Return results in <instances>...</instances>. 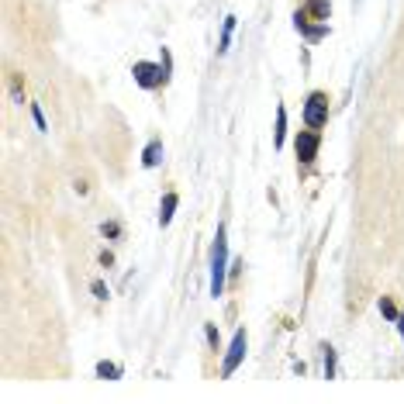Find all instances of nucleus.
<instances>
[{
  "label": "nucleus",
  "mask_w": 404,
  "mask_h": 404,
  "mask_svg": "<svg viewBox=\"0 0 404 404\" xmlns=\"http://www.w3.org/2000/svg\"><path fill=\"white\" fill-rule=\"evenodd\" d=\"M225 277H228V239H225V225H218L214 249H211V297L225 294Z\"/></svg>",
  "instance_id": "1"
},
{
  "label": "nucleus",
  "mask_w": 404,
  "mask_h": 404,
  "mask_svg": "<svg viewBox=\"0 0 404 404\" xmlns=\"http://www.w3.org/2000/svg\"><path fill=\"white\" fill-rule=\"evenodd\" d=\"M325 122H328V97L325 93H308V100H304V124L308 128H325Z\"/></svg>",
  "instance_id": "2"
},
{
  "label": "nucleus",
  "mask_w": 404,
  "mask_h": 404,
  "mask_svg": "<svg viewBox=\"0 0 404 404\" xmlns=\"http://www.w3.org/2000/svg\"><path fill=\"white\" fill-rule=\"evenodd\" d=\"M131 77H135L138 86H145V90H156V86H162V83L169 80L166 66H156V63H135Z\"/></svg>",
  "instance_id": "3"
},
{
  "label": "nucleus",
  "mask_w": 404,
  "mask_h": 404,
  "mask_svg": "<svg viewBox=\"0 0 404 404\" xmlns=\"http://www.w3.org/2000/svg\"><path fill=\"white\" fill-rule=\"evenodd\" d=\"M245 360V328L235 332V339H232V346H228V353H225V363H221V377H232L239 363Z\"/></svg>",
  "instance_id": "4"
},
{
  "label": "nucleus",
  "mask_w": 404,
  "mask_h": 404,
  "mask_svg": "<svg viewBox=\"0 0 404 404\" xmlns=\"http://www.w3.org/2000/svg\"><path fill=\"white\" fill-rule=\"evenodd\" d=\"M318 145H322V135H318L315 128H311V131H301V135H297V159H301V162H315Z\"/></svg>",
  "instance_id": "5"
},
{
  "label": "nucleus",
  "mask_w": 404,
  "mask_h": 404,
  "mask_svg": "<svg viewBox=\"0 0 404 404\" xmlns=\"http://www.w3.org/2000/svg\"><path fill=\"white\" fill-rule=\"evenodd\" d=\"M159 159H162V142L156 138V142H149V145H145V152H142V166H145V169H152V166H159Z\"/></svg>",
  "instance_id": "6"
},
{
  "label": "nucleus",
  "mask_w": 404,
  "mask_h": 404,
  "mask_svg": "<svg viewBox=\"0 0 404 404\" xmlns=\"http://www.w3.org/2000/svg\"><path fill=\"white\" fill-rule=\"evenodd\" d=\"M176 204H180V197H176V194H166V197H162V204H159V225H169V221H173Z\"/></svg>",
  "instance_id": "7"
},
{
  "label": "nucleus",
  "mask_w": 404,
  "mask_h": 404,
  "mask_svg": "<svg viewBox=\"0 0 404 404\" xmlns=\"http://www.w3.org/2000/svg\"><path fill=\"white\" fill-rule=\"evenodd\" d=\"M304 14H315V18H322V21H328V0H308Z\"/></svg>",
  "instance_id": "8"
},
{
  "label": "nucleus",
  "mask_w": 404,
  "mask_h": 404,
  "mask_svg": "<svg viewBox=\"0 0 404 404\" xmlns=\"http://www.w3.org/2000/svg\"><path fill=\"white\" fill-rule=\"evenodd\" d=\"M283 135H287V111L277 107V131H273V142H277V145H283Z\"/></svg>",
  "instance_id": "9"
},
{
  "label": "nucleus",
  "mask_w": 404,
  "mask_h": 404,
  "mask_svg": "<svg viewBox=\"0 0 404 404\" xmlns=\"http://www.w3.org/2000/svg\"><path fill=\"white\" fill-rule=\"evenodd\" d=\"M232 32H235V18H225V35H221L218 52H228V45H232Z\"/></svg>",
  "instance_id": "10"
},
{
  "label": "nucleus",
  "mask_w": 404,
  "mask_h": 404,
  "mask_svg": "<svg viewBox=\"0 0 404 404\" xmlns=\"http://www.w3.org/2000/svg\"><path fill=\"white\" fill-rule=\"evenodd\" d=\"M97 377H111V380H118L122 370H118L115 363H97Z\"/></svg>",
  "instance_id": "11"
},
{
  "label": "nucleus",
  "mask_w": 404,
  "mask_h": 404,
  "mask_svg": "<svg viewBox=\"0 0 404 404\" xmlns=\"http://www.w3.org/2000/svg\"><path fill=\"white\" fill-rule=\"evenodd\" d=\"M332 377H335V353L325 349V380H332Z\"/></svg>",
  "instance_id": "12"
},
{
  "label": "nucleus",
  "mask_w": 404,
  "mask_h": 404,
  "mask_svg": "<svg viewBox=\"0 0 404 404\" xmlns=\"http://www.w3.org/2000/svg\"><path fill=\"white\" fill-rule=\"evenodd\" d=\"M380 311H384V318H391V322H398V308H394V304H391L387 297L380 301Z\"/></svg>",
  "instance_id": "13"
},
{
  "label": "nucleus",
  "mask_w": 404,
  "mask_h": 404,
  "mask_svg": "<svg viewBox=\"0 0 404 404\" xmlns=\"http://www.w3.org/2000/svg\"><path fill=\"white\" fill-rule=\"evenodd\" d=\"M90 290H93V297L107 301V283H104V280H93V283H90Z\"/></svg>",
  "instance_id": "14"
},
{
  "label": "nucleus",
  "mask_w": 404,
  "mask_h": 404,
  "mask_svg": "<svg viewBox=\"0 0 404 404\" xmlns=\"http://www.w3.org/2000/svg\"><path fill=\"white\" fill-rule=\"evenodd\" d=\"M32 118H35V124H39V131H45V128H48V124H45V115H41L39 104H32Z\"/></svg>",
  "instance_id": "15"
},
{
  "label": "nucleus",
  "mask_w": 404,
  "mask_h": 404,
  "mask_svg": "<svg viewBox=\"0 0 404 404\" xmlns=\"http://www.w3.org/2000/svg\"><path fill=\"white\" fill-rule=\"evenodd\" d=\"M104 235H107V239H118L122 228H118V225H104Z\"/></svg>",
  "instance_id": "16"
},
{
  "label": "nucleus",
  "mask_w": 404,
  "mask_h": 404,
  "mask_svg": "<svg viewBox=\"0 0 404 404\" xmlns=\"http://www.w3.org/2000/svg\"><path fill=\"white\" fill-rule=\"evenodd\" d=\"M204 332H207V342H211V346H218V328H214V325H207Z\"/></svg>",
  "instance_id": "17"
},
{
  "label": "nucleus",
  "mask_w": 404,
  "mask_h": 404,
  "mask_svg": "<svg viewBox=\"0 0 404 404\" xmlns=\"http://www.w3.org/2000/svg\"><path fill=\"white\" fill-rule=\"evenodd\" d=\"M398 328H401V339H404V315H398Z\"/></svg>",
  "instance_id": "18"
}]
</instances>
